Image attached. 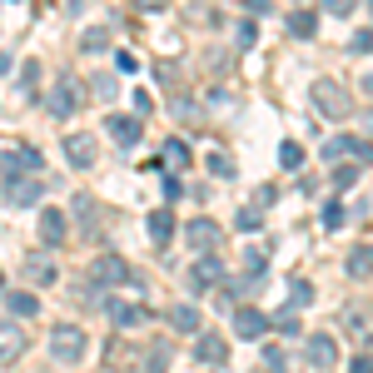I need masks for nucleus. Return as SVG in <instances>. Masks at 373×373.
Masks as SVG:
<instances>
[{
	"label": "nucleus",
	"instance_id": "1",
	"mask_svg": "<svg viewBox=\"0 0 373 373\" xmlns=\"http://www.w3.org/2000/svg\"><path fill=\"white\" fill-rule=\"evenodd\" d=\"M40 165H45V159H40V149H30V144H20V149H0V179L35 175Z\"/></svg>",
	"mask_w": 373,
	"mask_h": 373
},
{
	"label": "nucleus",
	"instance_id": "2",
	"mask_svg": "<svg viewBox=\"0 0 373 373\" xmlns=\"http://www.w3.org/2000/svg\"><path fill=\"white\" fill-rule=\"evenodd\" d=\"M313 104H318V110H324L329 120H344V115L353 110V100H348L334 80H318V85H313Z\"/></svg>",
	"mask_w": 373,
	"mask_h": 373
},
{
	"label": "nucleus",
	"instance_id": "3",
	"mask_svg": "<svg viewBox=\"0 0 373 373\" xmlns=\"http://www.w3.org/2000/svg\"><path fill=\"white\" fill-rule=\"evenodd\" d=\"M50 353H55V363H75L85 353V334L70 329V324H60L55 334H50Z\"/></svg>",
	"mask_w": 373,
	"mask_h": 373
},
{
	"label": "nucleus",
	"instance_id": "4",
	"mask_svg": "<svg viewBox=\"0 0 373 373\" xmlns=\"http://www.w3.org/2000/svg\"><path fill=\"white\" fill-rule=\"evenodd\" d=\"M219 279H224V264L215 259V249H209V254H199V264L189 269V289H194V294H204L209 284H219Z\"/></svg>",
	"mask_w": 373,
	"mask_h": 373
},
{
	"label": "nucleus",
	"instance_id": "5",
	"mask_svg": "<svg viewBox=\"0 0 373 373\" xmlns=\"http://www.w3.org/2000/svg\"><path fill=\"white\" fill-rule=\"evenodd\" d=\"M184 244H189L194 254H209V249H219V224H215V219H194V224L184 229Z\"/></svg>",
	"mask_w": 373,
	"mask_h": 373
},
{
	"label": "nucleus",
	"instance_id": "6",
	"mask_svg": "<svg viewBox=\"0 0 373 373\" xmlns=\"http://www.w3.org/2000/svg\"><path fill=\"white\" fill-rule=\"evenodd\" d=\"M75 104H80V85H75V80H60L55 95H50V115L70 120V115H75Z\"/></svg>",
	"mask_w": 373,
	"mask_h": 373
},
{
	"label": "nucleus",
	"instance_id": "7",
	"mask_svg": "<svg viewBox=\"0 0 373 373\" xmlns=\"http://www.w3.org/2000/svg\"><path fill=\"white\" fill-rule=\"evenodd\" d=\"M40 194H45V189H40V179H20V175H15V179H6V199H11L15 209H30Z\"/></svg>",
	"mask_w": 373,
	"mask_h": 373
},
{
	"label": "nucleus",
	"instance_id": "8",
	"mask_svg": "<svg viewBox=\"0 0 373 373\" xmlns=\"http://www.w3.org/2000/svg\"><path fill=\"white\" fill-rule=\"evenodd\" d=\"M120 279H130V264H125L120 254H104V259L95 264V279H90V284L100 289V284H120Z\"/></svg>",
	"mask_w": 373,
	"mask_h": 373
},
{
	"label": "nucleus",
	"instance_id": "9",
	"mask_svg": "<svg viewBox=\"0 0 373 373\" xmlns=\"http://www.w3.org/2000/svg\"><path fill=\"white\" fill-rule=\"evenodd\" d=\"M40 239H45V249L65 244V215L60 209H40Z\"/></svg>",
	"mask_w": 373,
	"mask_h": 373
},
{
	"label": "nucleus",
	"instance_id": "10",
	"mask_svg": "<svg viewBox=\"0 0 373 373\" xmlns=\"http://www.w3.org/2000/svg\"><path fill=\"white\" fill-rule=\"evenodd\" d=\"M264 329H269V318L259 308H234V334L239 339H264Z\"/></svg>",
	"mask_w": 373,
	"mask_h": 373
},
{
	"label": "nucleus",
	"instance_id": "11",
	"mask_svg": "<svg viewBox=\"0 0 373 373\" xmlns=\"http://www.w3.org/2000/svg\"><path fill=\"white\" fill-rule=\"evenodd\" d=\"M104 130H110V140H115L120 149L140 144V120H130V115H110V120H104Z\"/></svg>",
	"mask_w": 373,
	"mask_h": 373
},
{
	"label": "nucleus",
	"instance_id": "12",
	"mask_svg": "<svg viewBox=\"0 0 373 373\" xmlns=\"http://www.w3.org/2000/svg\"><path fill=\"white\" fill-rule=\"evenodd\" d=\"M304 353H308V363H318V368H334V363H339V344H334L329 334H313Z\"/></svg>",
	"mask_w": 373,
	"mask_h": 373
},
{
	"label": "nucleus",
	"instance_id": "13",
	"mask_svg": "<svg viewBox=\"0 0 373 373\" xmlns=\"http://www.w3.org/2000/svg\"><path fill=\"white\" fill-rule=\"evenodd\" d=\"M65 154H70L75 170H90V165H95V140H90V135H70V140H65Z\"/></svg>",
	"mask_w": 373,
	"mask_h": 373
},
{
	"label": "nucleus",
	"instance_id": "14",
	"mask_svg": "<svg viewBox=\"0 0 373 373\" xmlns=\"http://www.w3.org/2000/svg\"><path fill=\"white\" fill-rule=\"evenodd\" d=\"M224 353H229V348H224L219 334H199V339H194V358H199V363H224Z\"/></svg>",
	"mask_w": 373,
	"mask_h": 373
},
{
	"label": "nucleus",
	"instance_id": "15",
	"mask_svg": "<svg viewBox=\"0 0 373 373\" xmlns=\"http://www.w3.org/2000/svg\"><path fill=\"white\" fill-rule=\"evenodd\" d=\"M104 308H110V318H115V324L120 329H135V324H144V318H149V308H140V304H104Z\"/></svg>",
	"mask_w": 373,
	"mask_h": 373
},
{
	"label": "nucleus",
	"instance_id": "16",
	"mask_svg": "<svg viewBox=\"0 0 373 373\" xmlns=\"http://www.w3.org/2000/svg\"><path fill=\"white\" fill-rule=\"evenodd\" d=\"M170 234H175L170 209H154V215H149V239H154V249H165V244H170Z\"/></svg>",
	"mask_w": 373,
	"mask_h": 373
},
{
	"label": "nucleus",
	"instance_id": "17",
	"mask_svg": "<svg viewBox=\"0 0 373 373\" xmlns=\"http://www.w3.org/2000/svg\"><path fill=\"white\" fill-rule=\"evenodd\" d=\"M20 348H25V334H20L15 324H0V363H11Z\"/></svg>",
	"mask_w": 373,
	"mask_h": 373
},
{
	"label": "nucleus",
	"instance_id": "18",
	"mask_svg": "<svg viewBox=\"0 0 373 373\" xmlns=\"http://www.w3.org/2000/svg\"><path fill=\"white\" fill-rule=\"evenodd\" d=\"M170 324H175L179 334H199V308H194V304H175V308H170Z\"/></svg>",
	"mask_w": 373,
	"mask_h": 373
},
{
	"label": "nucleus",
	"instance_id": "19",
	"mask_svg": "<svg viewBox=\"0 0 373 373\" xmlns=\"http://www.w3.org/2000/svg\"><path fill=\"white\" fill-rule=\"evenodd\" d=\"M6 304H11L15 318H35V313H40V299H35V294H6Z\"/></svg>",
	"mask_w": 373,
	"mask_h": 373
},
{
	"label": "nucleus",
	"instance_id": "20",
	"mask_svg": "<svg viewBox=\"0 0 373 373\" xmlns=\"http://www.w3.org/2000/svg\"><path fill=\"white\" fill-rule=\"evenodd\" d=\"M80 50H90V55H100V50H110V30H104V25L85 30V35H80Z\"/></svg>",
	"mask_w": 373,
	"mask_h": 373
},
{
	"label": "nucleus",
	"instance_id": "21",
	"mask_svg": "<svg viewBox=\"0 0 373 373\" xmlns=\"http://www.w3.org/2000/svg\"><path fill=\"white\" fill-rule=\"evenodd\" d=\"M289 30H294V35H299V40H308V35H313V30H318V20H313V15H308V11H294V15H289Z\"/></svg>",
	"mask_w": 373,
	"mask_h": 373
},
{
	"label": "nucleus",
	"instance_id": "22",
	"mask_svg": "<svg viewBox=\"0 0 373 373\" xmlns=\"http://www.w3.org/2000/svg\"><path fill=\"white\" fill-rule=\"evenodd\" d=\"M348 274H353V279H368V244H358V249L348 254Z\"/></svg>",
	"mask_w": 373,
	"mask_h": 373
},
{
	"label": "nucleus",
	"instance_id": "23",
	"mask_svg": "<svg viewBox=\"0 0 373 373\" xmlns=\"http://www.w3.org/2000/svg\"><path fill=\"white\" fill-rule=\"evenodd\" d=\"M279 165H284V170H299V165H304V149H299L294 140H289V144H279Z\"/></svg>",
	"mask_w": 373,
	"mask_h": 373
},
{
	"label": "nucleus",
	"instance_id": "24",
	"mask_svg": "<svg viewBox=\"0 0 373 373\" xmlns=\"http://www.w3.org/2000/svg\"><path fill=\"white\" fill-rule=\"evenodd\" d=\"M165 159H170V170H184V165H189V149H184L179 140H170V144H165Z\"/></svg>",
	"mask_w": 373,
	"mask_h": 373
},
{
	"label": "nucleus",
	"instance_id": "25",
	"mask_svg": "<svg viewBox=\"0 0 373 373\" xmlns=\"http://www.w3.org/2000/svg\"><path fill=\"white\" fill-rule=\"evenodd\" d=\"M25 269H30V279H40V284H50V279H55V269H50V259H30Z\"/></svg>",
	"mask_w": 373,
	"mask_h": 373
},
{
	"label": "nucleus",
	"instance_id": "26",
	"mask_svg": "<svg viewBox=\"0 0 373 373\" xmlns=\"http://www.w3.org/2000/svg\"><path fill=\"white\" fill-rule=\"evenodd\" d=\"M339 154H353V140H348V135H339V140L324 144V159H339Z\"/></svg>",
	"mask_w": 373,
	"mask_h": 373
},
{
	"label": "nucleus",
	"instance_id": "27",
	"mask_svg": "<svg viewBox=\"0 0 373 373\" xmlns=\"http://www.w3.org/2000/svg\"><path fill=\"white\" fill-rule=\"evenodd\" d=\"M70 209L80 215V224H85V229H95V199H75Z\"/></svg>",
	"mask_w": 373,
	"mask_h": 373
},
{
	"label": "nucleus",
	"instance_id": "28",
	"mask_svg": "<svg viewBox=\"0 0 373 373\" xmlns=\"http://www.w3.org/2000/svg\"><path fill=\"white\" fill-rule=\"evenodd\" d=\"M318 6H324L329 15H353V11H358V0H318Z\"/></svg>",
	"mask_w": 373,
	"mask_h": 373
},
{
	"label": "nucleus",
	"instance_id": "29",
	"mask_svg": "<svg viewBox=\"0 0 373 373\" xmlns=\"http://www.w3.org/2000/svg\"><path fill=\"white\" fill-rule=\"evenodd\" d=\"M289 289H294V294H289V304H294V308H304V304H308V299H313V289H308V284H304V279H294V284H289Z\"/></svg>",
	"mask_w": 373,
	"mask_h": 373
},
{
	"label": "nucleus",
	"instance_id": "30",
	"mask_svg": "<svg viewBox=\"0 0 373 373\" xmlns=\"http://www.w3.org/2000/svg\"><path fill=\"white\" fill-rule=\"evenodd\" d=\"M269 329H279V334L294 339V334H299V318H294V313H279V318H269Z\"/></svg>",
	"mask_w": 373,
	"mask_h": 373
},
{
	"label": "nucleus",
	"instance_id": "31",
	"mask_svg": "<svg viewBox=\"0 0 373 373\" xmlns=\"http://www.w3.org/2000/svg\"><path fill=\"white\" fill-rule=\"evenodd\" d=\"M209 170H215L219 179H229V175H234V165H229V154H209Z\"/></svg>",
	"mask_w": 373,
	"mask_h": 373
},
{
	"label": "nucleus",
	"instance_id": "32",
	"mask_svg": "<svg viewBox=\"0 0 373 373\" xmlns=\"http://www.w3.org/2000/svg\"><path fill=\"white\" fill-rule=\"evenodd\" d=\"M344 219H348L344 204H329V209H324V224H329V229H344Z\"/></svg>",
	"mask_w": 373,
	"mask_h": 373
},
{
	"label": "nucleus",
	"instance_id": "33",
	"mask_svg": "<svg viewBox=\"0 0 373 373\" xmlns=\"http://www.w3.org/2000/svg\"><path fill=\"white\" fill-rule=\"evenodd\" d=\"M259 224H264V215H259V209H244V215H239V229H244V234H254Z\"/></svg>",
	"mask_w": 373,
	"mask_h": 373
},
{
	"label": "nucleus",
	"instance_id": "34",
	"mask_svg": "<svg viewBox=\"0 0 373 373\" xmlns=\"http://www.w3.org/2000/svg\"><path fill=\"white\" fill-rule=\"evenodd\" d=\"M348 50H353V55H368V30H358V35L348 40Z\"/></svg>",
	"mask_w": 373,
	"mask_h": 373
},
{
	"label": "nucleus",
	"instance_id": "35",
	"mask_svg": "<svg viewBox=\"0 0 373 373\" xmlns=\"http://www.w3.org/2000/svg\"><path fill=\"white\" fill-rule=\"evenodd\" d=\"M353 179H358V170H353V165H348V170H339V175H334V184H339V189H348V184H353Z\"/></svg>",
	"mask_w": 373,
	"mask_h": 373
},
{
	"label": "nucleus",
	"instance_id": "36",
	"mask_svg": "<svg viewBox=\"0 0 373 373\" xmlns=\"http://www.w3.org/2000/svg\"><path fill=\"white\" fill-rule=\"evenodd\" d=\"M95 95H115V80L110 75H95Z\"/></svg>",
	"mask_w": 373,
	"mask_h": 373
},
{
	"label": "nucleus",
	"instance_id": "37",
	"mask_svg": "<svg viewBox=\"0 0 373 373\" xmlns=\"http://www.w3.org/2000/svg\"><path fill=\"white\" fill-rule=\"evenodd\" d=\"M11 70H15V60L6 55V50H0V75H11Z\"/></svg>",
	"mask_w": 373,
	"mask_h": 373
},
{
	"label": "nucleus",
	"instance_id": "38",
	"mask_svg": "<svg viewBox=\"0 0 373 373\" xmlns=\"http://www.w3.org/2000/svg\"><path fill=\"white\" fill-rule=\"evenodd\" d=\"M154 6H165V0H140V11H154Z\"/></svg>",
	"mask_w": 373,
	"mask_h": 373
},
{
	"label": "nucleus",
	"instance_id": "39",
	"mask_svg": "<svg viewBox=\"0 0 373 373\" xmlns=\"http://www.w3.org/2000/svg\"><path fill=\"white\" fill-rule=\"evenodd\" d=\"M0 294H6V274H0Z\"/></svg>",
	"mask_w": 373,
	"mask_h": 373
}]
</instances>
